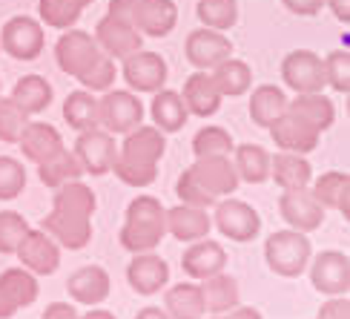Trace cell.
<instances>
[{
	"label": "cell",
	"mask_w": 350,
	"mask_h": 319,
	"mask_svg": "<svg viewBox=\"0 0 350 319\" xmlns=\"http://www.w3.org/2000/svg\"><path fill=\"white\" fill-rule=\"evenodd\" d=\"M167 150V138L158 127H135L129 129L121 153L115 155L112 170L126 187H147L158 179V162Z\"/></svg>",
	"instance_id": "3957f363"
},
{
	"label": "cell",
	"mask_w": 350,
	"mask_h": 319,
	"mask_svg": "<svg viewBox=\"0 0 350 319\" xmlns=\"http://www.w3.org/2000/svg\"><path fill=\"white\" fill-rule=\"evenodd\" d=\"M308 190L322 207H336L339 213H345V219L350 216V176L347 173H339V170L322 173L316 181L308 184Z\"/></svg>",
	"instance_id": "83f0119b"
},
{
	"label": "cell",
	"mask_w": 350,
	"mask_h": 319,
	"mask_svg": "<svg viewBox=\"0 0 350 319\" xmlns=\"http://www.w3.org/2000/svg\"><path fill=\"white\" fill-rule=\"evenodd\" d=\"M72 153L78 155L83 173H90V176H107V173L112 170L115 155H118L112 133H107V129H100V127L83 129Z\"/></svg>",
	"instance_id": "4fadbf2b"
},
{
	"label": "cell",
	"mask_w": 350,
	"mask_h": 319,
	"mask_svg": "<svg viewBox=\"0 0 350 319\" xmlns=\"http://www.w3.org/2000/svg\"><path fill=\"white\" fill-rule=\"evenodd\" d=\"M287 95L279 90L275 84H261L253 90V98H250V118L256 127H270L279 115L287 110Z\"/></svg>",
	"instance_id": "1f68e13d"
},
{
	"label": "cell",
	"mask_w": 350,
	"mask_h": 319,
	"mask_svg": "<svg viewBox=\"0 0 350 319\" xmlns=\"http://www.w3.org/2000/svg\"><path fill=\"white\" fill-rule=\"evenodd\" d=\"M221 319H265V316H261V311H256V308H244V305H236L232 311L221 314Z\"/></svg>",
	"instance_id": "816d5d0a"
},
{
	"label": "cell",
	"mask_w": 350,
	"mask_h": 319,
	"mask_svg": "<svg viewBox=\"0 0 350 319\" xmlns=\"http://www.w3.org/2000/svg\"><path fill=\"white\" fill-rule=\"evenodd\" d=\"M239 173L230 155H204L196 164H189L178 181H175V196L181 205L193 207H213L218 199H227L239 190Z\"/></svg>",
	"instance_id": "7a4b0ae2"
},
{
	"label": "cell",
	"mask_w": 350,
	"mask_h": 319,
	"mask_svg": "<svg viewBox=\"0 0 350 319\" xmlns=\"http://www.w3.org/2000/svg\"><path fill=\"white\" fill-rule=\"evenodd\" d=\"M83 176V167L78 162V155L72 153V150H57L52 158H46V162H40L38 164V179L46 184V187H61L66 181H75Z\"/></svg>",
	"instance_id": "e575fe53"
},
{
	"label": "cell",
	"mask_w": 350,
	"mask_h": 319,
	"mask_svg": "<svg viewBox=\"0 0 350 319\" xmlns=\"http://www.w3.org/2000/svg\"><path fill=\"white\" fill-rule=\"evenodd\" d=\"M95 40L104 55H109L112 61H124L133 52H138L144 47V38L138 29L129 21H118L112 14H104L95 26Z\"/></svg>",
	"instance_id": "2e32d148"
},
{
	"label": "cell",
	"mask_w": 350,
	"mask_h": 319,
	"mask_svg": "<svg viewBox=\"0 0 350 319\" xmlns=\"http://www.w3.org/2000/svg\"><path fill=\"white\" fill-rule=\"evenodd\" d=\"M0 291H3L14 305L21 308H29L32 302L38 299L40 288H38V277L32 270L26 268H6L3 273H0Z\"/></svg>",
	"instance_id": "d590c367"
},
{
	"label": "cell",
	"mask_w": 350,
	"mask_h": 319,
	"mask_svg": "<svg viewBox=\"0 0 350 319\" xmlns=\"http://www.w3.org/2000/svg\"><path fill=\"white\" fill-rule=\"evenodd\" d=\"M43 319H81V316L69 302H52V305H46V311H43Z\"/></svg>",
	"instance_id": "681fc988"
},
{
	"label": "cell",
	"mask_w": 350,
	"mask_h": 319,
	"mask_svg": "<svg viewBox=\"0 0 350 319\" xmlns=\"http://www.w3.org/2000/svg\"><path fill=\"white\" fill-rule=\"evenodd\" d=\"M126 282L141 296H155L170 282V265L158 253H135L126 265Z\"/></svg>",
	"instance_id": "ffe728a7"
},
{
	"label": "cell",
	"mask_w": 350,
	"mask_h": 319,
	"mask_svg": "<svg viewBox=\"0 0 350 319\" xmlns=\"http://www.w3.org/2000/svg\"><path fill=\"white\" fill-rule=\"evenodd\" d=\"M210 75H213V81H215V86H218V92L230 95V98L244 95L247 90H250V84H253L250 66H247L244 61H236V58H227V61H221L218 66H213Z\"/></svg>",
	"instance_id": "8d00e7d4"
},
{
	"label": "cell",
	"mask_w": 350,
	"mask_h": 319,
	"mask_svg": "<svg viewBox=\"0 0 350 319\" xmlns=\"http://www.w3.org/2000/svg\"><path fill=\"white\" fill-rule=\"evenodd\" d=\"M310 256H313V248H310L308 233H299L293 227L275 230L265 242V262L275 277H284V279L301 277Z\"/></svg>",
	"instance_id": "5b68a950"
},
{
	"label": "cell",
	"mask_w": 350,
	"mask_h": 319,
	"mask_svg": "<svg viewBox=\"0 0 350 319\" xmlns=\"http://www.w3.org/2000/svg\"><path fill=\"white\" fill-rule=\"evenodd\" d=\"M78 81L83 84V90H90V92H107V90H112V84H115V61L109 55H100V61L92 64Z\"/></svg>",
	"instance_id": "bcb514c9"
},
{
	"label": "cell",
	"mask_w": 350,
	"mask_h": 319,
	"mask_svg": "<svg viewBox=\"0 0 350 319\" xmlns=\"http://www.w3.org/2000/svg\"><path fill=\"white\" fill-rule=\"evenodd\" d=\"M232 150V136L224 127H201L193 138V153L196 158L204 155H230Z\"/></svg>",
	"instance_id": "60d3db41"
},
{
	"label": "cell",
	"mask_w": 350,
	"mask_h": 319,
	"mask_svg": "<svg viewBox=\"0 0 350 319\" xmlns=\"http://www.w3.org/2000/svg\"><path fill=\"white\" fill-rule=\"evenodd\" d=\"M282 78L293 92H322L327 86L325 61L310 49H296L282 61Z\"/></svg>",
	"instance_id": "8fae6325"
},
{
	"label": "cell",
	"mask_w": 350,
	"mask_h": 319,
	"mask_svg": "<svg viewBox=\"0 0 350 319\" xmlns=\"http://www.w3.org/2000/svg\"><path fill=\"white\" fill-rule=\"evenodd\" d=\"M279 213L290 227L299 230V233L322 227V222H325V207L310 196L308 187H301V190H282Z\"/></svg>",
	"instance_id": "ac0fdd59"
},
{
	"label": "cell",
	"mask_w": 350,
	"mask_h": 319,
	"mask_svg": "<svg viewBox=\"0 0 350 319\" xmlns=\"http://www.w3.org/2000/svg\"><path fill=\"white\" fill-rule=\"evenodd\" d=\"M267 129H270L273 141L279 144L284 153H299V155L313 153L319 147V138H322V133H319L313 124H308L301 115L290 112V110H284Z\"/></svg>",
	"instance_id": "9a60e30c"
},
{
	"label": "cell",
	"mask_w": 350,
	"mask_h": 319,
	"mask_svg": "<svg viewBox=\"0 0 350 319\" xmlns=\"http://www.w3.org/2000/svg\"><path fill=\"white\" fill-rule=\"evenodd\" d=\"M325 3L342 23H350V0H325Z\"/></svg>",
	"instance_id": "f5cc1de1"
},
{
	"label": "cell",
	"mask_w": 350,
	"mask_h": 319,
	"mask_svg": "<svg viewBox=\"0 0 350 319\" xmlns=\"http://www.w3.org/2000/svg\"><path fill=\"white\" fill-rule=\"evenodd\" d=\"M95 205L98 199L90 184H83L81 179L66 181L57 187V193L52 199V210L43 216L40 230H46L61 248L83 251L92 242Z\"/></svg>",
	"instance_id": "6da1fadb"
},
{
	"label": "cell",
	"mask_w": 350,
	"mask_h": 319,
	"mask_svg": "<svg viewBox=\"0 0 350 319\" xmlns=\"http://www.w3.org/2000/svg\"><path fill=\"white\" fill-rule=\"evenodd\" d=\"M64 121L72 129H78V133L92 129V127H100L98 124V98L90 90L69 92L66 101H64Z\"/></svg>",
	"instance_id": "74e56055"
},
{
	"label": "cell",
	"mask_w": 350,
	"mask_h": 319,
	"mask_svg": "<svg viewBox=\"0 0 350 319\" xmlns=\"http://www.w3.org/2000/svg\"><path fill=\"white\" fill-rule=\"evenodd\" d=\"M26 187V170L18 158L0 155V201H14Z\"/></svg>",
	"instance_id": "b9f144b4"
},
{
	"label": "cell",
	"mask_w": 350,
	"mask_h": 319,
	"mask_svg": "<svg viewBox=\"0 0 350 319\" xmlns=\"http://www.w3.org/2000/svg\"><path fill=\"white\" fill-rule=\"evenodd\" d=\"M213 207H215L213 222L218 227V233H224L230 242L244 244V242H253L261 233V216L247 201L227 196V199H218Z\"/></svg>",
	"instance_id": "ba28073f"
},
{
	"label": "cell",
	"mask_w": 350,
	"mask_h": 319,
	"mask_svg": "<svg viewBox=\"0 0 350 319\" xmlns=\"http://www.w3.org/2000/svg\"><path fill=\"white\" fill-rule=\"evenodd\" d=\"M92 0H40L38 3V12H40V21L46 26H55V29H72L78 21L83 9L90 6Z\"/></svg>",
	"instance_id": "f35d334b"
},
{
	"label": "cell",
	"mask_w": 350,
	"mask_h": 319,
	"mask_svg": "<svg viewBox=\"0 0 350 319\" xmlns=\"http://www.w3.org/2000/svg\"><path fill=\"white\" fill-rule=\"evenodd\" d=\"M181 268L189 279L201 282V279H207L213 273L227 268V251L218 242H210V239L189 242V248L181 256Z\"/></svg>",
	"instance_id": "44dd1931"
},
{
	"label": "cell",
	"mask_w": 350,
	"mask_h": 319,
	"mask_svg": "<svg viewBox=\"0 0 350 319\" xmlns=\"http://www.w3.org/2000/svg\"><path fill=\"white\" fill-rule=\"evenodd\" d=\"M14 314H18V305H14V302L0 291V319H12Z\"/></svg>",
	"instance_id": "db71d44e"
},
{
	"label": "cell",
	"mask_w": 350,
	"mask_h": 319,
	"mask_svg": "<svg viewBox=\"0 0 350 319\" xmlns=\"http://www.w3.org/2000/svg\"><path fill=\"white\" fill-rule=\"evenodd\" d=\"M236 173L247 184H261L270 179V153L261 144H239L236 147Z\"/></svg>",
	"instance_id": "836d02e7"
},
{
	"label": "cell",
	"mask_w": 350,
	"mask_h": 319,
	"mask_svg": "<svg viewBox=\"0 0 350 319\" xmlns=\"http://www.w3.org/2000/svg\"><path fill=\"white\" fill-rule=\"evenodd\" d=\"M184 55L196 69H213L221 61H227V58H232V43L224 32H215V29L201 26V29H196V32L187 35Z\"/></svg>",
	"instance_id": "e0dca14e"
},
{
	"label": "cell",
	"mask_w": 350,
	"mask_h": 319,
	"mask_svg": "<svg viewBox=\"0 0 350 319\" xmlns=\"http://www.w3.org/2000/svg\"><path fill=\"white\" fill-rule=\"evenodd\" d=\"M167 61L158 52L138 49L129 58H124V81L133 92H158L167 84Z\"/></svg>",
	"instance_id": "7c38bea8"
},
{
	"label": "cell",
	"mask_w": 350,
	"mask_h": 319,
	"mask_svg": "<svg viewBox=\"0 0 350 319\" xmlns=\"http://www.w3.org/2000/svg\"><path fill=\"white\" fill-rule=\"evenodd\" d=\"M135 319H170V314L161 311V308H155V305H150V308H141L135 314Z\"/></svg>",
	"instance_id": "11a10c76"
},
{
	"label": "cell",
	"mask_w": 350,
	"mask_h": 319,
	"mask_svg": "<svg viewBox=\"0 0 350 319\" xmlns=\"http://www.w3.org/2000/svg\"><path fill=\"white\" fill-rule=\"evenodd\" d=\"M167 236V210L155 196H138L126 205L124 227L118 233L121 248L129 253H150Z\"/></svg>",
	"instance_id": "277c9868"
},
{
	"label": "cell",
	"mask_w": 350,
	"mask_h": 319,
	"mask_svg": "<svg viewBox=\"0 0 350 319\" xmlns=\"http://www.w3.org/2000/svg\"><path fill=\"white\" fill-rule=\"evenodd\" d=\"M100 55L104 52H100L98 40L83 29H66L55 43V61L72 78H81L92 64L100 61Z\"/></svg>",
	"instance_id": "52a82bcc"
},
{
	"label": "cell",
	"mask_w": 350,
	"mask_h": 319,
	"mask_svg": "<svg viewBox=\"0 0 350 319\" xmlns=\"http://www.w3.org/2000/svg\"><path fill=\"white\" fill-rule=\"evenodd\" d=\"M325 78L336 92H350V52L333 49L325 58Z\"/></svg>",
	"instance_id": "f6af8a7d"
},
{
	"label": "cell",
	"mask_w": 350,
	"mask_h": 319,
	"mask_svg": "<svg viewBox=\"0 0 350 319\" xmlns=\"http://www.w3.org/2000/svg\"><path fill=\"white\" fill-rule=\"evenodd\" d=\"M29 222L14 210H0V253H14L21 239L26 236Z\"/></svg>",
	"instance_id": "7bdbcfd3"
},
{
	"label": "cell",
	"mask_w": 350,
	"mask_h": 319,
	"mask_svg": "<svg viewBox=\"0 0 350 319\" xmlns=\"http://www.w3.org/2000/svg\"><path fill=\"white\" fill-rule=\"evenodd\" d=\"M213 319H221V314H215V316H213Z\"/></svg>",
	"instance_id": "6f0895ef"
},
{
	"label": "cell",
	"mask_w": 350,
	"mask_h": 319,
	"mask_svg": "<svg viewBox=\"0 0 350 319\" xmlns=\"http://www.w3.org/2000/svg\"><path fill=\"white\" fill-rule=\"evenodd\" d=\"M164 311L170 319H201L204 314V299H201V288L196 282H181L172 285L167 296H164Z\"/></svg>",
	"instance_id": "4dcf8cb0"
},
{
	"label": "cell",
	"mask_w": 350,
	"mask_h": 319,
	"mask_svg": "<svg viewBox=\"0 0 350 319\" xmlns=\"http://www.w3.org/2000/svg\"><path fill=\"white\" fill-rule=\"evenodd\" d=\"M150 112H152V121H155V127L161 129V133H178V129L187 124V118H189L184 98H181V92H175V90L152 92Z\"/></svg>",
	"instance_id": "f1b7e54d"
},
{
	"label": "cell",
	"mask_w": 350,
	"mask_h": 319,
	"mask_svg": "<svg viewBox=\"0 0 350 319\" xmlns=\"http://www.w3.org/2000/svg\"><path fill=\"white\" fill-rule=\"evenodd\" d=\"M210 227H213V219L204 207L178 205L167 210V233L178 242H198L210 233Z\"/></svg>",
	"instance_id": "d4e9b609"
},
{
	"label": "cell",
	"mask_w": 350,
	"mask_h": 319,
	"mask_svg": "<svg viewBox=\"0 0 350 319\" xmlns=\"http://www.w3.org/2000/svg\"><path fill=\"white\" fill-rule=\"evenodd\" d=\"M282 3L293 14H299V18H313V14L322 12L325 0H282Z\"/></svg>",
	"instance_id": "c3c4849f"
},
{
	"label": "cell",
	"mask_w": 350,
	"mask_h": 319,
	"mask_svg": "<svg viewBox=\"0 0 350 319\" xmlns=\"http://www.w3.org/2000/svg\"><path fill=\"white\" fill-rule=\"evenodd\" d=\"M181 98H184L189 115L207 118V115H215V112H218L224 95L218 92V86H215V81H213L210 72H207V69H198V72H193V75L184 81Z\"/></svg>",
	"instance_id": "603a6c76"
},
{
	"label": "cell",
	"mask_w": 350,
	"mask_h": 319,
	"mask_svg": "<svg viewBox=\"0 0 350 319\" xmlns=\"http://www.w3.org/2000/svg\"><path fill=\"white\" fill-rule=\"evenodd\" d=\"M287 110L301 115V118L308 124H313L319 133L330 129L333 121H336V107H333V101L322 92H296L293 101H287Z\"/></svg>",
	"instance_id": "f546056e"
},
{
	"label": "cell",
	"mask_w": 350,
	"mask_h": 319,
	"mask_svg": "<svg viewBox=\"0 0 350 319\" xmlns=\"http://www.w3.org/2000/svg\"><path fill=\"white\" fill-rule=\"evenodd\" d=\"M26 124H29V115L12 98H0V141L18 144V136Z\"/></svg>",
	"instance_id": "ee69618b"
},
{
	"label": "cell",
	"mask_w": 350,
	"mask_h": 319,
	"mask_svg": "<svg viewBox=\"0 0 350 319\" xmlns=\"http://www.w3.org/2000/svg\"><path fill=\"white\" fill-rule=\"evenodd\" d=\"M201 299H204V311L207 314H227L232 311L241 302V291H239V282L236 277L218 270L213 277L201 279Z\"/></svg>",
	"instance_id": "484cf974"
},
{
	"label": "cell",
	"mask_w": 350,
	"mask_h": 319,
	"mask_svg": "<svg viewBox=\"0 0 350 319\" xmlns=\"http://www.w3.org/2000/svg\"><path fill=\"white\" fill-rule=\"evenodd\" d=\"M14 256L21 259V268L32 270L35 277H52L61 268V244H57L46 230H26V236L21 239Z\"/></svg>",
	"instance_id": "30bf717a"
},
{
	"label": "cell",
	"mask_w": 350,
	"mask_h": 319,
	"mask_svg": "<svg viewBox=\"0 0 350 319\" xmlns=\"http://www.w3.org/2000/svg\"><path fill=\"white\" fill-rule=\"evenodd\" d=\"M319 319H350V299L347 294L327 299L322 308H319Z\"/></svg>",
	"instance_id": "7dc6e473"
},
{
	"label": "cell",
	"mask_w": 350,
	"mask_h": 319,
	"mask_svg": "<svg viewBox=\"0 0 350 319\" xmlns=\"http://www.w3.org/2000/svg\"><path fill=\"white\" fill-rule=\"evenodd\" d=\"M144 121V104L135 92L115 90L98 101V124L112 136H126L129 129L141 127Z\"/></svg>",
	"instance_id": "8992f818"
},
{
	"label": "cell",
	"mask_w": 350,
	"mask_h": 319,
	"mask_svg": "<svg viewBox=\"0 0 350 319\" xmlns=\"http://www.w3.org/2000/svg\"><path fill=\"white\" fill-rule=\"evenodd\" d=\"M109 291H112L109 273L98 265L78 268L66 279V294L75 302H81V305H100L104 299H109Z\"/></svg>",
	"instance_id": "7402d4cb"
},
{
	"label": "cell",
	"mask_w": 350,
	"mask_h": 319,
	"mask_svg": "<svg viewBox=\"0 0 350 319\" xmlns=\"http://www.w3.org/2000/svg\"><path fill=\"white\" fill-rule=\"evenodd\" d=\"M12 101L26 115H38L52 104V84L40 75H23L12 90Z\"/></svg>",
	"instance_id": "d6a6232c"
},
{
	"label": "cell",
	"mask_w": 350,
	"mask_h": 319,
	"mask_svg": "<svg viewBox=\"0 0 350 319\" xmlns=\"http://www.w3.org/2000/svg\"><path fill=\"white\" fill-rule=\"evenodd\" d=\"M0 49L14 61H35L43 52V26L26 14L9 18L0 29Z\"/></svg>",
	"instance_id": "9c48e42d"
},
{
	"label": "cell",
	"mask_w": 350,
	"mask_h": 319,
	"mask_svg": "<svg viewBox=\"0 0 350 319\" xmlns=\"http://www.w3.org/2000/svg\"><path fill=\"white\" fill-rule=\"evenodd\" d=\"M178 23L175 0H135L133 3V26L147 38H167Z\"/></svg>",
	"instance_id": "d6986e66"
},
{
	"label": "cell",
	"mask_w": 350,
	"mask_h": 319,
	"mask_svg": "<svg viewBox=\"0 0 350 319\" xmlns=\"http://www.w3.org/2000/svg\"><path fill=\"white\" fill-rule=\"evenodd\" d=\"M133 3L135 0H109V12L112 18H118V21H129L133 23Z\"/></svg>",
	"instance_id": "f907efd6"
},
{
	"label": "cell",
	"mask_w": 350,
	"mask_h": 319,
	"mask_svg": "<svg viewBox=\"0 0 350 319\" xmlns=\"http://www.w3.org/2000/svg\"><path fill=\"white\" fill-rule=\"evenodd\" d=\"M18 144H21V153L26 162H46V158H52L57 150H64V138L61 133L46 124V121H29L23 129H21V136H18Z\"/></svg>",
	"instance_id": "cb8c5ba5"
},
{
	"label": "cell",
	"mask_w": 350,
	"mask_h": 319,
	"mask_svg": "<svg viewBox=\"0 0 350 319\" xmlns=\"http://www.w3.org/2000/svg\"><path fill=\"white\" fill-rule=\"evenodd\" d=\"M81 319H115V314H109V311H104V308H95V311H90V314L81 316Z\"/></svg>",
	"instance_id": "9f6ffc18"
},
{
	"label": "cell",
	"mask_w": 350,
	"mask_h": 319,
	"mask_svg": "<svg viewBox=\"0 0 350 319\" xmlns=\"http://www.w3.org/2000/svg\"><path fill=\"white\" fill-rule=\"evenodd\" d=\"M196 14L207 29L227 32L239 23V3L236 0H198Z\"/></svg>",
	"instance_id": "ab89813d"
},
{
	"label": "cell",
	"mask_w": 350,
	"mask_h": 319,
	"mask_svg": "<svg viewBox=\"0 0 350 319\" xmlns=\"http://www.w3.org/2000/svg\"><path fill=\"white\" fill-rule=\"evenodd\" d=\"M270 179L282 187V190H301L313 181L310 162L299 153H275L270 155Z\"/></svg>",
	"instance_id": "4316f807"
},
{
	"label": "cell",
	"mask_w": 350,
	"mask_h": 319,
	"mask_svg": "<svg viewBox=\"0 0 350 319\" xmlns=\"http://www.w3.org/2000/svg\"><path fill=\"white\" fill-rule=\"evenodd\" d=\"M310 282L325 296L347 294L350 291V256L342 251H322L310 265Z\"/></svg>",
	"instance_id": "5bb4252c"
}]
</instances>
